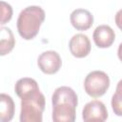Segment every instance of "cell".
<instances>
[{"mask_svg":"<svg viewBox=\"0 0 122 122\" xmlns=\"http://www.w3.org/2000/svg\"><path fill=\"white\" fill-rule=\"evenodd\" d=\"M51 103L54 122H73L75 120L78 97L71 88L67 86L56 88L51 96Z\"/></svg>","mask_w":122,"mask_h":122,"instance_id":"obj_1","label":"cell"},{"mask_svg":"<svg viewBox=\"0 0 122 122\" xmlns=\"http://www.w3.org/2000/svg\"><path fill=\"white\" fill-rule=\"evenodd\" d=\"M45 19V11L39 6H29L21 10L17 18V30L25 40L34 38Z\"/></svg>","mask_w":122,"mask_h":122,"instance_id":"obj_2","label":"cell"},{"mask_svg":"<svg viewBox=\"0 0 122 122\" xmlns=\"http://www.w3.org/2000/svg\"><path fill=\"white\" fill-rule=\"evenodd\" d=\"M44 94L37 91L21 98V122H42V113L45 110Z\"/></svg>","mask_w":122,"mask_h":122,"instance_id":"obj_3","label":"cell"},{"mask_svg":"<svg viewBox=\"0 0 122 122\" xmlns=\"http://www.w3.org/2000/svg\"><path fill=\"white\" fill-rule=\"evenodd\" d=\"M110 87V78L102 71H91L84 80V89L92 97H100L105 94Z\"/></svg>","mask_w":122,"mask_h":122,"instance_id":"obj_4","label":"cell"},{"mask_svg":"<svg viewBox=\"0 0 122 122\" xmlns=\"http://www.w3.org/2000/svg\"><path fill=\"white\" fill-rule=\"evenodd\" d=\"M37 64L39 69L44 73L53 74L60 70L62 66V60L58 52L55 51H46L38 56Z\"/></svg>","mask_w":122,"mask_h":122,"instance_id":"obj_5","label":"cell"},{"mask_svg":"<svg viewBox=\"0 0 122 122\" xmlns=\"http://www.w3.org/2000/svg\"><path fill=\"white\" fill-rule=\"evenodd\" d=\"M82 118L86 122L105 121L108 118V111L105 104L99 100H92L88 102L82 111Z\"/></svg>","mask_w":122,"mask_h":122,"instance_id":"obj_6","label":"cell"},{"mask_svg":"<svg viewBox=\"0 0 122 122\" xmlns=\"http://www.w3.org/2000/svg\"><path fill=\"white\" fill-rule=\"evenodd\" d=\"M69 49L74 57H86L91 51V42L89 37L83 33L74 34L69 42Z\"/></svg>","mask_w":122,"mask_h":122,"instance_id":"obj_7","label":"cell"},{"mask_svg":"<svg viewBox=\"0 0 122 122\" xmlns=\"http://www.w3.org/2000/svg\"><path fill=\"white\" fill-rule=\"evenodd\" d=\"M92 38L98 48L105 49L112 45L115 39V33L110 26L100 25L94 30L92 33Z\"/></svg>","mask_w":122,"mask_h":122,"instance_id":"obj_8","label":"cell"},{"mask_svg":"<svg viewBox=\"0 0 122 122\" xmlns=\"http://www.w3.org/2000/svg\"><path fill=\"white\" fill-rule=\"evenodd\" d=\"M71 23L74 29L77 30H87L93 24L92 14L85 9L74 10L70 16Z\"/></svg>","mask_w":122,"mask_h":122,"instance_id":"obj_9","label":"cell"},{"mask_svg":"<svg viewBox=\"0 0 122 122\" xmlns=\"http://www.w3.org/2000/svg\"><path fill=\"white\" fill-rule=\"evenodd\" d=\"M14 90L17 96L20 98L27 96L37 91H40L37 82L33 78H30V77H23L18 79L17 82L15 83Z\"/></svg>","mask_w":122,"mask_h":122,"instance_id":"obj_10","label":"cell"},{"mask_svg":"<svg viewBox=\"0 0 122 122\" xmlns=\"http://www.w3.org/2000/svg\"><path fill=\"white\" fill-rule=\"evenodd\" d=\"M14 114V103L12 98L6 94L0 95V121L9 122L12 119Z\"/></svg>","mask_w":122,"mask_h":122,"instance_id":"obj_11","label":"cell"},{"mask_svg":"<svg viewBox=\"0 0 122 122\" xmlns=\"http://www.w3.org/2000/svg\"><path fill=\"white\" fill-rule=\"evenodd\" d=\"M15 44L14 36L10 28H1V41H0V54L2 56L10 53Z\"/></svg>","mask_w":122,"mask_h":122,"instance_id":"obj_12","label":"cell"},{"mask_svg":"<svg viewBox=\"0 0 122 122\" xmlns=\"http://www.w3.org/2000/svg\"><path fill=\"white\" fill-rule=\"evenodd\" d=\"M112 108L117 116H122V79L116 85L115 92L112 97Z\"/></svg>","mask_w":122,"mask_h":122,"instance_id":"obj_13","label":"cell"},{"mask_svg":"<svg viewBox=\"0 0 122 122\" xmlns=\"http://www.w3.org/2000/svg\"><path fill=\"white\" fill-rule=\"evenodd\" d=\"M1 25L6 24L11 19L12 16V8L10 4L1 1Z\"/></svg>","mask_w":122,"mask_h":122,"instance_id":"obj_14","label":"cell"},{"mask_svg":"<svg viewBox=\"0 0 122 122\" xmlns=\"http://www.w3.org/2000/svg\"><path fill=\"white\" fill-rule=\"evenodd\" d=\"M115 24L122 30V9L119 10L115 14Z\"/></svg>","mask_w":122,"mask_h":122,"instance_id":"obj_15","label":"cell"},{"mask_svg":"<svg viewBox=\"0 0 122 122\" xmlns=\"http://www.w3.org/2000/svg\"><path fill=\"white\" fill-rule=\"evenodd\" d=\"M117 55H118V58L120 59V61L122 62V43H120V45H119V47H118Z\"/></svg>","mask_w":122,"mask_h":122,"instance_id":"obj_16","label":"cell"}]
</instances>
